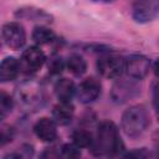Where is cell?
<instances>
[{
    "instance_id": "5bb4252c",
    "label": "cell",
    "mask_w": 159,
    "mask_h": 159,
    "mask_svg": "<svg viewBox=\"0 0 159 159\" xmlns=\"http://www.w3.org/2000/svg\"><path fill=\"white\" fill-rule=\"evenodd\" d=\"M55 93L60 101L71 102L72 97L76 93L75 83L68 78H61L55 84Z\"/></svg>"
},
{
    "instance_id": "8992f818",
    "label": "cell",
    "mask_w": 159,
    "mask_h": 159,
    "mask_svg": "<svg viewBox=\"0 0 159 159\" xmlns=\"http://www.w3.org/2000/svg\"><path fill=\"white\" fill-rule=\"evenodd\" d=\"M124 71L129 78L142 80L150 71V61L143 55H132L124 60Z\"/></svg>"
},
{
    "instance_id": "30bf717a",
    "label": "cell",
    "mask_w": 159,
    "mask_h": 159,
    "mask_svg": "<svg viewBox=\"0 0 159 159\" xmlns=\"http://www.w3.org/2000/svg\"><path fill=\"white\" fill-rule=\"evenodd\" d=\"M75 94L82 103L93 102L101 94V84L94 78H86L77 86Z\"/></svg>"
},
{
    "instance_id": "8fae6325",
    "label": "cell",
    "mask_w": 159,
    "mask_h": 159,
    "mask_svg": "<svg viewBox=\"0 0 159 159\" xmlns=\"http://www.w3.org/2000/svg\"><path fill=\"white\" fill-rule=\"evenodd\" d=\"M34 132L42 142H52L57 137V125L53 119L41 118L34 125Z\"/></svg>"
},
{
    "instance_id": "4fadbf2b",
    "label": "cell",
    "mask_w": 159,
    "mask_h": 159,
    "mask_svg": "<svg viewBox=\"0 0 159 159\" xmlns=\"http://www.w3.org/2000/svg\"><path fill=\"white\" fill-rule=\"evenodd\" d=\"M20 63L14 57H6L0 62V82H10L17 77Z\"/></svg>"
},
{
    "instance_id": "d6986e66",
    "label": "cell",
    "mask_w": 159,
    "mask_h": 159,
    "mask_svg": "<svg viewBox=\"0 0 159 159\" xmlns=\"http://www.w3.org/2000/svg\"><path fill=\"white\" fill-rule=\"evenodd\" d=\"M12 106H14L12 98L5 92H0V120L4 119L11 112Z\"/></svg>"
},
{
    "instance_id": "ffe728a7",
    "label": "cell",
    "mask_w": 159,
    "mask_h": 159,
    "mask_svg": "<svg viewBox=\"0 0 159 159\" xmlns=\"http://www.w3.org/2000/svg\"><path fill=\"white\" fill-rule=\"evenodd\" d=\"M15 137V129L9 124L0 125V145L9 144Z\"/></svg>"
},
{
    "instance_id": "44dd1931",
    "label": "cell",
    "mask_w": 159,
    "mask_h": 159,
    "mask_svg": "<svg viewBox=\"0 0 159 159\" xmlns=\"http://www.w3.org/2000/svg\"><path fill=\"white\" fill-rule=\"evenodd\" d=\"M48 71L52 75H60L65 68V61L60 56H52L47 63Z\"/></svg>"
},
{
    "instance_id": "7402d4cb",
    "label": "cell",
    "mask_w": 159,
    "mask_h": 159,
    "mask_svg": "<svg viewBox=\"0 0 159 159\" xmlns=\"http://www.w3.org/2000/svg\"><path fill=\"white\" fill-rule=\"evenodd\" d=\"M61 155L63 158H77L81 155V150L77 145L75 144H65L62 148H61Z\"/></svg>"
},
{
    "instance_id": "603a6c76",
    "label": "cell",
    "mask_w": 159,
    "mask_h": 159,
    "mask_svg": "<svg viewBox=\"0 0 159 159\" xmlns=\"http://www.w3.org/2000/svg\"><path fill=\"white\" fill-rule=\"evenodd\" d=\"M125 157H135V158H145L148 157V153L144 150V149H140V150H134V152H130L128 154H125Z\"/></svg>"
},
{
    "instance_id": "52a82bcc",
    "label": "cell",
    "mask_w": 159,
    "mask_h": 159,
    "mask_svg": "<svg viewBox=\"0 0 159 159\" xmlns=\"http://www.w3.org/2000/svg\"><path fill=\"white\" fill-rule=\"evenodd\" d=\"M158 0H134L132 14L137 22H149L158 15Z\"/></svg>"
},
{
    "instance_id": "e0dca14e",
    "label": "cell",
    "mask_w": 159,
    "mask_h": 159,
    "mask_svg": "<svg viewBox=\"0 0 159 159\" xmlns=\"http://www.w3.org/2000/svg\"><path fill=\"white\" fill-rule=\"evenodd\" d=\"M72 142L75 145H77L78 148H86V147H91L92 142H93V135L84 129H77L72 133Z\"/></svg>"
},
{
    "instance_id": "ac0fdd59",
    "label": "cell",
    "mask_w": 159,
    "mask_h": 159,
    "mask_svg": "<svg viewBox=\"0 0 159 159\" xmlns=\"http://www.w3.org/2000/svg\"><path fill=\"white\" fill-rule=\"evenodd\" d=\"M17 16L20 17H24V19H30V20H47L50 19V16L42 11V10H39V9H21L19 10L17 12Z\"/></svg>"
},
{
    "instance_id": "277c9868",
    "label": "cell",
    "mask_w": 159,
    "mask_h": 159,
    "mask_svg": "<svg viewBox=\"0 0 159 159\" xmlns=\"http://www.w3.org/2000/svg\"><path fill=\"white\" fill-rule=\"evenodd\" d=\"M17 101L26 108H30V109L37 108L39 106L42 104V101H43L41 87L34 82L24 83L17 89Z\"/></svg>"
},
{
    "instance_id": "2e32d148",
    "label": "cell",
    "mask_w": 159,
    "mask_h": 159,
    "mask_svg": "<svg viewBox=\"0 0 159 159\" xmlns=\"http://www.w3.org/2000/svg\"><path fill=\"white\" fill-rule=\"evenodd\" d=\"M66 66L70 70V72H72L76 76L83 75L86 72V70H87V63H86L84 58L82 56H80V55H71L67 58Z\"/></svg>"
},
{
    "instance_id": "7c38bea8",
    "label": "cell",
    "mask_w": 159,
    "mask_h": 159,
    "mask_svg": "<svg viewBox=\"0 0 159 159\" xmlns=\"http://www.w3.org/2000/svg\"><path fill=\"white\" fill-rule=\"evenodd\" d=\"M72 117H73V106L71 104V102L60 101V103H57L52 109V119L56 124L66 125L71 122Z\"/></svg>"
},
{
    "instance_id": "9c48e42d",
    "label": "cell",
    "mask_w": 159,
    "mask_h": 159,
    "mask_svg": "<svg viewBox=\"0 0 159 159\" xmlns=\"http://www.w3.org/2000/svg\"><path fill=\"white\" fill-rule=\"evenodd\" d=\"M46 56L43 51L40 47L32 46L29 47L27 50L24 51L21 56V62H20V68L25 70L26 72H34L41 68V66L45 63Z\"/></svg>"
},
{
    "instance_id": "cb8c5ba5",
    "label": "cell",
    "mask_w": 159,
    "mask_h": 159,
    "mask_svg": "<svg viewBox=\"0 0 159 159\" xmlns=\"http://www.w3.org/2000/svg\"><path fill=\"white\" fill-rule=\"evenodd\" d=\"M94 2H111V1H113V0H93Z\"/></svg>"
},
{
    "instance_id": "3957f363",
    "label": "cell",
    "mask_w": 159,
    "mask_h": 159,
    "mask_svg": "<svg viewBox=\"0 0 159 159\" xmlns=\"http://www.w3.org/2000/svg\"><path fill=\"white\" fill-rule=\"evenodd\" d=\"M139 86L137 84L135 80L129 78H120L113 86L111 91V98L116 103H124L139 93Z\"/></svg>"
},
{
    "instance_id": "5b68a950",
    "label": "cell",
    "mask_w": 159,
    "mask_h": 159,
    "mask_svg": "<svg viewBox=\"0 0 159 159\" xmlns=\"http://www.w3.org/2000/svg\"><path fill=\"white\" fill-rule=\"evenodd\" d=\"M97 68L106 78H118L124 72V60L117 55H106L98 60Z\"/></svg>"
},
{
    "instance_id": "9a60e30c",
    "label": "cell",
    "mask_w": 159,
    "mask_h": 159,
    "mask_svg": "<svg viewBox=\"0 0 159 159\" xmlns=\"http://www.w3.org/2000/svg\"><path fill=\"white\" fill-rule=\"evenodd\" d=\"M32 40L37 45H46L55 40V34L46 26H37L32 31Z\"/></svg>"
},
{
    "instance_id": "ba28073f",
    "label": "cell",
    "mask_w": 159,
    "mask_h": 159,
    "mask_svg": "<svg viewBox=\"0 0 159 159\" xmlns=\"http://www.w3.org/2000/svg\"><path fill=\"white\" fill-rule=\"evenodd\" d=\"M2 40L14 50L21 48L26 42V34L24 27L17 22H9L2 27Z\"/></svg>"
},
{
    "instance_id": "6da1fadb",
    "label": "cell",
    "mask_w": 159,
    "mask_h": 159,
    "mask_svg": "<svg viewBox=\"0 0 159 159\" xmlns=\"http://www.w3.org/2000/svg\"><path fill=\"white\" fill-rule=\"evenodd\" d=\"M92 153L101 157L118 155L123 149V143L119 137V132L113 122L104 120L98 128L91 144Z\"/></svg>"
},
{
    "instance_id": "7a4b0ae2",
    "label": "cell",
    "mask_w": 159,
    "mask_h": 159,
    "mask_svg": "<svg viewBox=\"0 0 159 159\" xmlns=\"http://www.w3.org/2000/svg\"><path fill=\"white\" fill-rule=\"evenodd\" d=\"M149 125V114L144 106H133L122 116V129L130 138L142 135Z\"/></svg>"
}]
</instances>
